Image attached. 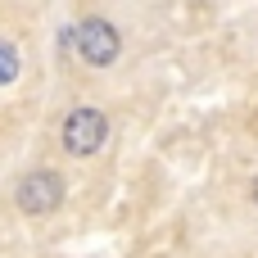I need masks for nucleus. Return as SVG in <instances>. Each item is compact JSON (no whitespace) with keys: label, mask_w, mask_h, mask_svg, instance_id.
Returning a JSON list of instances; mask_svg holds the SVG:
<instances>
[{"label":"nucleus","mask_w":258,"mask_h":258,"mask_svg":"<svg viewBox=\"0 0 258 258\" xmlns=\"http://www.w3.org/2000/svg\"><path fill=\"white\" fill-rule=\"evenodd\" d=\"M14 200H18L23 213H54V209L63 204V177H59L54 168H36V172H27V177L18 181Z\"/></svg>","instance_id":"7ed1b4c3"},{"label":"nucleus","mask_w":258,"mask_h":258,"mask_svg":"<svg viewBox=\"0 0 258 258\" xmlns=\"http://www.w3.org/2000/svg\"><path fill=\"white\" fill-rule=\"evenodd\" d=\"M254 204H258V177H254Z\"/></svg>","instance_id":"39448f33"},{"label":"nucleus","mask_w":258,"mask_h":258,"mask_svg":"<svg viewBox=\"0 0 258 258\" xmlns=\"http://www.w3.org/2000/svg\"><path fill=\"white\" fill-rule=\"evenodd\" d=\"M104 136H109V118L100 113V109H73L68 118H63V127H59V141H63V150L68 154H77V159H86V154H95L100 145H104Z\"/></svg>","instance_id":"f03ea898"},{"label":"nucleus","mask_w":258,"mask_h":258,"mask_svg":"<svg viewBox=\"0 0 258 258\" xmlns=\"http://www.w3.org/2000/svg\"><path fill=\"white\" fill-rule=\"evenodd\" d=\"M14 77H18V50L0 36V86H9Z\"/></svg>","instance_id":"20e7f679"},{"label":"nucleus","mask_w":258,"mask_h":258,"mask_svg":"<svg viewBox=\"0 0 258 258\" xmlns=\"http://www.w3.org/2000/svg\"><path fill=\"white\" fill-rule=\"evenodd\" d=\"M73 45H77L82 63L109 68V63L118 59V50H122V36H118V27H113L109 18H82V23L73 27Z\"/></svg>","instance_id":"f257e3e1"}]
</instances>
